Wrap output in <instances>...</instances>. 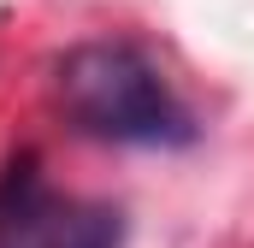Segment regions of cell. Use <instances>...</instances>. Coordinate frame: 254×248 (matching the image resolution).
<instances>
[{"instance_id":"6da1fadb","label":"cell","mask_w":254,"mask_h":248,"mask_svg":"<svg viewBox=\"0 0 254 248\" xmlns=\"http://www.w3.org/2000/svg\"><path fill=\"white\" fill-rule=\"evenodd\" d=\"M54 95L71 130L119 148H184L195 142L190 107L172 95L160 65L130 42H83L54 65Z\"/></svg>"},{"instance_id":"7a4b0ae2","label":"cell","mask_w":254,"mask_h":248,"mask_svg":"<svg viewBox=\"0 0 254 248\" xmlns=\"http://www.w3.org/2000/svg\"><path fill=\"white\" fill-rule=\"evenodd\" d=\"M125 213L107 201L60 195L36 154H12L0 172V248H119Z\"/></svg>"}]
</instances>
